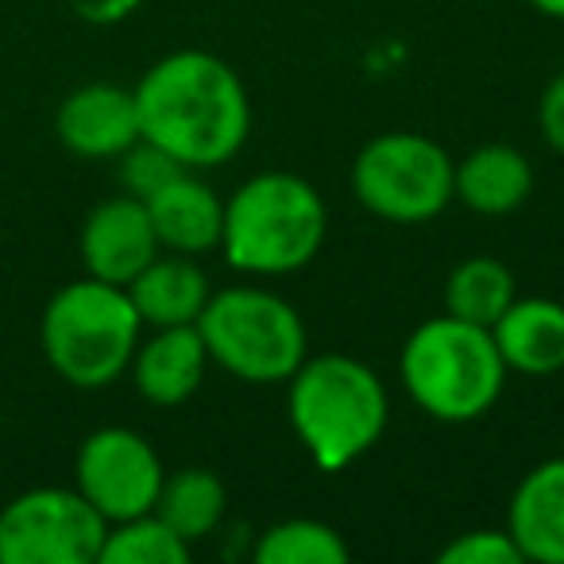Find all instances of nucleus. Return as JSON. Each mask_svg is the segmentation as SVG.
Here are the masks:
<instances>
[{
  "label": "nucleus",
  "mask_w": 564,
  "mask_h": 564,
  "mask_svg": "<svg viewBox=\"0 0 564 564\" xmlns=\"http://www.w3.org/2000/svg\"><path fill=\"white\" fill-rule=\"evenodd\" d=\"M352 189L376 217L394 225H422L453 202V159L430 135H376L356 155Z\"/></svg>",
  "instance_id": "nucleus-7"
},
{
  "label": "nucleus",
  "mask_w": 564,
  "mask_h": 564,
  "mask_svg": "<svg viewBox=\"0 0 564 564\" xmlns=\"http://www.w3.org/2000/svg\"><path fill=\"white\" fill-rule=\"evenodd\" d=\"M78 248L86 274H94L101 282H117V286H128L163 251L148 205L132 194L94 205L86 225H82Z\"/></svg>",
  "instance_id": "nucleus-10"
},
{
  "label": "nucleus",
  "mask_w": 564,
  "mask_h": 564,
  "mask_svg": "<svg viewBox=\"0 0 564 564\" xmlns=\"http://www.w3.org/2000/svg\"><path fill=\"white\" fill-rule=\"evenodd\" d=\"M140 135L171 151L189 171H213L243 148L251 128L248 89L225 58L174 51L140 78Z\"/></svg>",
  "instance_id": "nucleus-1"
},
{
  "label": "nucleus",
  "mask_w": 564,
  "mask_h": 564,
  "mask_svg": "<svg viewBox=\"0 0 564 564\" xmlns=\"http://www.w3.org/2000/svg\"><path fill=\"white\" fill-rule=\"evenodd\" d=\"M205 368H209V352L197 325H171V329H155L151 340H140L128 371L135 379V391L151 406H182L202 387Z\"/></svg>",
  "instance_id": "nucleus-13"
},
{
  "label": "nucleus",
  "mask_w": 564,
  "mask_h": 564,
  "mask_svg": "<svg viewBox=\"0 0 564 564\" xmlns=\"http://www.w3.org/2000/svg\"><path fill=\"white\" fill-rule=\"evenodd\" d=\"M510 302H514V274L495 256L464 259L445 282V314L479 329H491Z\"/></svg>",
  "instance_id": "nucleus-19"
},
{
  "label": "nucleus",
  "mask_w": 564,
  "mask_h": 564,
  "mask_svg": "<svg viewBox=\"0 0 564 564\" xmlns=\"http://www.w3.org/2000/svg\"><path fill=\"white\" fill-rule=\"evenodd\" d=\"M151 225H155L159 248L174 251V256H202V251L220 248V232H225V202L213 194L209 182L194 178L182 171L174 182H166L159 194L148 202Z\"/></svg>",
  "instance_id": "nucleus-12"
},
{
  "label": "nucleus",
  "mask_w": 564,
  "mask_h": 564,
  "mask_svg": "<svg viewBox=\"0 0 564 564\" xmlns=\"http://www.w3.org/2000/svg\"><path fill=\"white\" fill-rule=\"evenodd\" d=\"M182 171H189V166H182L171 151L143 140V135L120 155V182H124V194L140 197V202H148L151 194H159V189H163L166 182L178 178Z\"/></svg>",
  "instance_id": "nucleus-22"
},
{
  "label": "nucleus",
  "mask_w": 564,
  "mask_h": 564,
  "mask_svg": "<svg viewBox=\"0 0 564 564\" xmlns=\"http://www.w3.org/2000/svg\"><path fill=\"white\" fill-rule=\"evenodd\" d=\"M329 232L325 202L306 178L267 171L225 202L220 251L243 274H294L322 251Z\"/></svg>",
  "instance_id": "nucleus-3"
},
{
  "label": "nucleus",
  "mask_w": 564,
  "mask_h": 564,
  "mask_svg": "<svg viewBox=\"0 0 564 564\" xmlns=\"http://www.w3.org/2000/svg\"><path fill=\"white\" fill-rule=\"evenodd\" d=\"M101 564H186L189 545L155 514H135L124 522H112L101 545Z\"/></svg>",
  "instance_id": "nucleus-21"
},
{
  "label": "nucleus",
  "mask_w": 564,
  "mask_h": 564,
  "mask_svg": "<svg viewBox=\"0 0 564 564\" xmlns=\"http://www.w3.org/2000/svg\"><path fill=\"white\" fill-rule=\"evenodd\" d=\"M0 433H4V410H0Z\"/></svg>",
  "instance_id": "nucleus-27"
},
{
  "label": "nucleus",
  "mask_w": 564,
  "mask_h": 564,
  "mask_svg": "<svg viewBox=\"0 0 564 564\" xmlns=\"http://www.w3.org/2000/svg\"><path fill=\"white\" fill-rule=\"evenodd\" d=\"M533 9L541 12V17H553V20H564V0H530Z\"/></svg>",
  "instance_id": "nucleus-26"
},
{
  "label": "nucleus",
  "mask_w": 564,
  "mask_h": 564,
  "mask_svg": "<svg viewBox=\"0 0 564 564\" xmlns=\"http://www.w3.org/2000/svg\"><path fill=\"white\" fill-rule=\"evenodd\" d=\"M538 124H541V135H545L549 148L564 159V70L556 74V78L545 86V94H541Z\"/></svg>",
  "instance_id": "nucleus-24"
},
{
  "label": "nucleus",
  "mask_w": 564,
  "mask_h": 564,
  "mask_svg": "<svg viewBox=\"0 0 564 564\" xmlns=\"http://www.w3.org/2000/svg\"><path fill=\"white\" fill-rule=\"evenodd\" d=\"M399 376L425 414L445 425H464L499 402L507 364L495 348L491 329L445 314L410 333L399 356Z\"/></svg>",
  "instance_id": "nucleus-5"
},
{
  "label": "nucleus",
  "mask_w": 564,
  "mask_h": 564,
  "mask_svg": "<svg viewBox=\"0 0 564 564\" xmlns=\"http://www.w3.org/2000/svg\"><path fill=\"white\" fill-rule=\"evenodd\" d=\"M140 329L143 322L124 286L86 274L78 282H66L47 302L40 345L63 383L78 391H101L132 368Z\"/></svg>",
  "instance_id": "nucleus-4"
},
{
  "label": "nucleus",
  "mask_w": 564,
  "mask_h": 564,
  "mask_svg": "<svg viewBox=\"0 0 564 564\" xmlns=\"http://www.w3.org/2000/svg\"><path fill=\"white\" fill-rule=\"evenodd\" d=\"M507 530L525 561L564 564V456L525 471L510 499Z\"/></svg>",
  "instance_id": "nucleus-14"
},
{
  "label": "nucleus",
  "mask_w": 564,
  "mask_h": 564,
  "mask_svg": "<svg viewBox=\"0 0 564 564\" xmlns=\"http://www.w3.org/2000/svg\"><path fill=\"white\" fill-rule=\"evenodd\" d=\"M55 132L78 159H120L140 140L135 94L109 82H89L58 105Z\"/></svg>",
  "instance_id": "nucleus-11"
},
{
  "label": "nucleus",
  "mask_w": 564,
  "mask_h": 564,
  "mask_svg": "<svg viewBox=\"0 0 564 564\" xmlns=\"http://www.w3.org/2000/svg\"><path fill=\"white\" fill-rule=\"evenodd\" d=\"M105 533L78 487H32L0 510V564H94Z\"/></svg>",
  "instance_id": "nucleus-8"
},
{
  "label": "nucleus",
  "mask_w": 564,
  "mask_h": 564,
  "mask_svg": "<svg viewBox=\"0 0 564 564\" xmlns=\"http://www.w3.org/2000/svg\"><path fill=\"white\" fill-rule=\"evenodd\" d=\"M533 194V166L518 148L484 143L453 163V197H460L471 213L507 217Z\"/></svg>",
  "instance_id": "nucleus-17"
},
{
  "label": "nucleus",
  "mask_w": 564,
  "mask_h": 564,
  "mask_svg": "<svg viewBox=\"0 0 564 564\" xmlns=\"http://www.w3.org/2000/svg\"><path fill=\"white\" fill-rule=\"evenodd\" d=\"M135 314L151 329L171 325H197L205 302H209V279L189 256H155L132 282L124 286Z\"/></svg>",
  "instance_id": "nucleus-16"
},
{
  "label": "nucleus",
  "mask_w": 564,
  "mask_h": 564,
  "mask_svg": "<svg viewBox=\"0 0 564 564\" xmlns=\"http://www.w3.org/2000/svg\"><path fill=\"white\" fill-rule=\"evenodd\" d=\"M140 4L143 0H70L74 17L86 20V24H97V28L120 24V20L132 17Z\"/></svg>",
  "instance_id": "nucleus-25"
},
{
  "label": "nucleus",
  "mask_w": 564,
  "mask_h": 564,
  "mask_svg": "<svg viewBox=\"0 0 564 564\" xmlns=\"http://www.w3.org/2000/svg\"><path fill=\"white\" fill-rule=\"evenodd\" d=\"M259 564H345L348 545L333 525L317 518H286L256 541Z\"/></svg>",
  "instance_id": "nucleus-20"
},
{
  "label": "nucleus",
  "mask_w": 564,
  "mask_h": 564,
  "mask_svg": "<svg viewBox=\"0 0 564 564\" xmlns=\"http://www.w3.org/2000/svg\"><path fill=\"white\" fill-rule=\"evenodd\" d=\"M197 333L213 364L243 383H286L306 360V325L286 299L259 286L209 294Z\"/></svg>",
  "instance_id": "nucleus-6"
},
{
  "label": "nucleus",
  "mask_w": 564,
  "mask_h": 564,
  "mask_svg": "<svg viewBox=\"0 0 564 564\" xmlns=\"http://www.w3.org/2000/svg\"><path fill=\"white\" fill-rule=\"evenodd\" d=\"M491 340L507 371L556 376L564 368V306L549 299H514L491 325Z\"/></svg>",
  "instance_id": "nucleus-15"
},
{
  "label": "nucleus",
  "mask_w": 564,
  "mask_h": 564,
  "mask_svg": "<svg viewBox=\"0 0 564 564\" xmlns=\"http://www.w3.org/2000/svg\"><path fill=\"white\" fill-rule=\"evenodd\" d=\"M441 564H522V549L510 530H468L456 533L437 553Z\"/></svg>",
  "instance_id": "nucleus-23"
},
{
  "label": "nucleus",
  "mask_w": 564,
  "mask_h": 564,
  "mask_svg": "<svg viewBox=\"0 0 564 564\" xmlns=\"http://www.w3.org/2000/svg\"><path fill=\"white\" fill-rule=\"evenodd\" d=\"M286 383H291L286 399L291 425L322 471L348 468L383 437L391 406L383 379L368 364L325 352L302 360V368Z\"/></svg>",
  "instance_id": "nucleus-2"
},
{
  "label": "nucleus",
  "mask_w": 564,
  "mask_h": 564,
  "mask_svg": "<svg viewBox=\"0 0 564 564\" xmlns=\"http://www.w3.org/2000/svg\"><path fill=\"white\" fill-rule=\"evenodd\" d=\"M163 479V460L151 441L124 425L94 430L74 460V487L109 525L155 510Z\"/></svg>",
  "instance_id": "nucleus-9"
},
{
  "label": "nucleus",
  "mask_w": 564,
  "mask_h": 564,
  "mask_svg": "<svg viewBox=\"0 0 564 564\" xmlns=\"http://www.w3.org/2000/svg\"><path fill=\"white\" fill-rule=\"evenodd\" d=\"M228 510V491L217 471L209 468H178L163 479L155 499V514L178 533L186 545L209 538Z\"/></svg>",
  "instance_id": "nucleus-18"
}]
</instances>
